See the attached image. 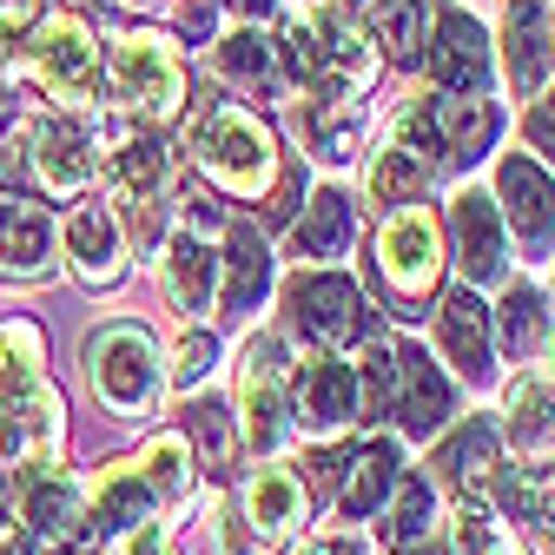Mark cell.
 <instances>
[{
    "label": "cell",
    "instance_id": "cell-1",
    "mask_svg": "<svg viewBox=\"0 0 555 555\" xmlns=\"http://www.w3.org/2000/svg\"><path fill=\"white\" fill-rule=\"evenodd\" d=\"M278 60H285V74L311 100H351V93L371 87V40L337 8L285 21V34H278Z\"/></svg>",
    "mask_w": 555,
    "mask_h": 555
},
{
    "label": "cell",
    "instance_id": "cell-2",
    "mask_svg": "<svg viewBox=\"0 0 555 555\" xmlns=\"http://www.w3.org/2000/svg\"><path fill=\"white\" fill-rule=\"evenodd\" d=\"M80 364L93 371V390L113 416H146L159 403V344L139 331V324H100L87 337Z\"/></svg>",
    "mask_w": 555,
    "mask_h": 555
},
{
    "label": "cell",
    "instance_id": "cell-3",
    "mask_svg": "<svg viewBox=\"0 0 555 555\" xmlns=\"http://www.w3.org/2000/svg\"><path fill=\"white\" fill-rule=\"evenodd\" d=\"M192 153H198L205 179L225 185L232 198H258V192L278 185V146H271L264 119H251L245 106H225V113L205 119L198 139H192Z\"/></svg>",
    "mask_w": 555,
    "mask_h": 555
},
{
    "label": "cell",
    "instance_id": "cell-4",
    "mask_svg": "<svg viewBox=\"0 0 555 555\" xmlns=\"http://www.w3.org/2000/svg\"><path fill=\"white\" fill-rule=\"evenodd\" d=\"M238 397H245V416H238V437L251 450H278L292 430V364H285V337L278 331H258L238 358Z\"/></svg>",
    "mask_w": 555,
    "mask_h": 555
},
{
    "label": "cell",
    "instance_id": "cell-5",
    "mask_svg": "<svg viewBox=\"0 0 555 555\" xmlns=\"http://www.w3.org/2000/svg\"><path fill=\"white\" fill-rule=\"evenodd\" d=\"M285 311L292 324L318 344V351H344V344L364 337V292L344 271H292L285 278Z\"/></svg>",
    "mask_w": 555,
    "mask_h": 555
},
{
    "label": "cell",
    "instance_id": "cell-6",
    "mask_svg": "<svg viewBox=\"0 0 555 555\" xmlns=\"http://www.w3.org/2000/svg\"><path fill=\"white\" fill-rule=\"evenodd\" d=\"M113 93L146 113V119H172L185 106V66L172 53V40L159 34H119L113 40Z\"/></svg>",
    "mask_w": 555,
    "mask_h": 555
},
{
    "label": "cell",
    "instance_id": "cell-7",
    "mask_svg": "<svg viewBox=\"0 0 555 555\" xmlns=\"http://www.w3.org/2000/svg\"><path fill=\"white\" fill-rule=\"evenodd\" d=\"M377 271H384V285L403 305H424L437 292V278H443V232H437V219L424 212V205H403V212L377 232Z\"/></svg>",
    "mask_w": 555,
    "mask_h": 555
},
{
    "label": "cell",
    "instance_id": "cell-8",
    "mask_svg": "<svg viewBox=\"0 0 555 555\" xmlns=\"http://www.w3.org/2000/svg\"><path fill=\"white\" fill-rule=\"evenodd\" d=\"M34 80L60 106H87L100 93V47H93V27L80 14H60V21L40 27V40H34Z\"/></svg>",
    "mask_w": 555,
    "mask_h": 555
},
{
    "label": "cell",
    "instance_id": "cell-9",
    "mask_svg": "<svg viewBox=\"0 0 555 555\" xmlns=\"http://www.w3.org/2000/svg\"><path fill=\"white\" fill-rule=\"evenodd\" d=\"M456 410V390L443 377V364L424 344H390V416L403 424V437H437Z\"/></svg>",
    "mask_w": 555,
    "mask_h": 555
},
{
    "label": "cell",
    "instance_id": "cell-10",
    "mask_svg": "<svg viewBox=\"0 0 555 555\" xmlns=\"http://www.w3.org/2000/svg\"><path fill=\"white\" fill-rule=\"evenodd\" d=\"M443 146H437V126H430V106H410L397 126H390V146L371 159V198L377 205H416V192L430 185Z\"/></svg>",
    "mask_w": 555,
    "mask_h": 555
},
{
    "label": "cell",
    "instance_id": "cell-11",
    "mask_svg": "<svg viewBox=\"0 0 555 555\" xmlns=\"http://www.w3.org/2000/svg\"><path fill=\"white\" fill-rule=\"evenodd\" d=\"M496 212H503V232L522 238L529 258H548L555 251V179L529 159V153H509L496 166Z\"/></svg>",
    "mask_w": 555,
    "mask_h": 555
},
{
    "label": "cell",
    "instance_id": "cell-12",
    "mask_svg": "<svg viewBox=\"0 0 555 555\" xmlns=\"http://www.w3.org/2000/svg\"><path fill=\"white\" fill-rule=\"evenodd\" d=\"M437 469L463 509H490L496 476H503V424L496 416H463L456 437H443V450H437Z\"/></svg>",
    "mask_w": 555,
    "mask_h": 555
},
{
    "label": "cell",
    "instance_id": "cell-13",
    "mask_svg": "<svg viewBox=\"0 0 555 555\" xmlns=\"http://www.w3.org/2000/svg\"><path fill=\"white\" fill-rule=\"evenodd\" d=\"M450 232H456V264L469 285H503L509 278V232H503V212L482 185H463L450 198Z\"/></svg>",
    "mask_w": 555,
    "mask_h": 555
},
{
    "label": "cell",
    "instance_id": "cell-14",
    "mask_svg": "<svg viewBox=\"0 0 555 555\" xmlns=\"http://www.w3.org/2000/svg\"><path fill=\"white\" fill-rule=\"evenodd\" d=\"M292 397H298V416H305L318 437L364 424V403H358V364H344V358H331V351H318V358H305V364L292 371Z\"/></svg>",
    "mask_w": 555,
    "mask_h": 555
},
{
    "label": "cell",
    "instance_id": "cell-15",
    "mask_svg": "<svg viewBox=\"0 0 555 555\" xmlns=\"http://www.w3.org/2000/svg\"><path fill=\"white\" fill-rule=\"evenodd\" d=\"M424 60L443 93H482V80H490V34H482L476 14L463 8H443L430 21V40H424Z\"/></svg>",
    "mask_w": 555,
    "mask_h": 555
},
{
    "label": "cell",
    "instance_id": "cell-16",
    "mask_svg": "<svg viewBox=\"0 0 555 555\" xmlns=\"http://www.w3.org/2000/svg\"><path fill=\"white\" fill-rule=\"evenodd\" d=\"M503 66H509V93L535 100L555 74V8L548 0H509L503 14Z\"/></svg>",
    "mask_w": 555,
    "mask_h": 555
},
{
    "label": "cell",
    "instance_id": "cell-17",
    "mask_svg": "<svg viewBox=\"0 0 555 555\" xmlns=\"http://www.w3.org/2000/svg\"><path fill=\"white\" fill-rule=\"evenodd\" d=\"M60 463V397L40 384L0 403V469H53Z\"/></svg>",
    "mask_w": 555,
    "mask_h": 555
},
{
    "label": "cell",
    "instance_id": "cell-18",
    "mask_svg": "<svg viewBox=\"0 0 555 555\" xmlns=\"http://www.w3.org/2000/svg\"><path fill=\"white\" fill-rule=\"evenodd\" d=\"M27 159H34V179L60 198H74L87 179H93V132L74 119V113H47L34 119L27 132Z\"/></svg>",
    "mask_w": 555,
    "mask_h": 555
},
{
    "label": "cell",
    "instance_id": "cell-19",
    "mask_svg": "<svg viewBox=\"0 0 555 555\" xmlns=\"http://www.w3.org/2000/svg\"><path fill=\"white\" fill-rule=\"evenodd\" d=\"M424 106H430V126H437L443 159H456V166H469V159L490 153V139H496V126H503L496 100H482V93H437V100H424Z\"/></svg>",
    "mask_w": 555,
    "mask_h": 555
},
{
    "label": "cell",
    "instance_id": "cell-20",
    "mask_svg": "<svg viewBox=\"0 0 555 555\" xmlns=\"http://www.w3.org/2000/svg\"><path fill=\"white\" fill-rule=\"evenodd\" d=\"M21 522L34 535H53V542H80V522H87V490L60 469H27V503H21Z\"/></svg>",
    "mask_w": 555,
    "mask_h": 555
},
{
    "label": "cell",
    "instance_id": "cell-21",
    "mask_svg": "<svg viewBox=\"0 0 555 555\" xmlns=\"http://www.w3.org/2000/svg\"><path fill=\"white\" fill-rule=\"evenodd\" d=\"M437 344H443V358H450L469 384L490 377V311H482L476 292H450V298H443V311H437Z\"/></svg>",
    "mask_w": 555,
    "mask_h": 555
},
{
    "label": "cell",
    "instance_id": "cell-22",
    "mask_svg": "<svg viewBox=\"0 0 555 555\" xmlns=\"http://www.w3.org/2000/svg\"><path fill=\"white\" fill-rule=\"evenodd\" d=\"M271 292V251L258 238V225H225V258H219V305L225 311H258V298Z\"/></svg>",
    "mask_w": 555,
    "mask_h": 555
},
{
    "label": "cell",
    "instance_id": "cell-23",
    "mask_svg": "<svg viewBox=\"0 0 555 555\" xmlns=\"http://www.w3.org/2000/svg\"><path fill=\"white\" fill-rule=\"evenodd\" d=\"M166 298H172V311H185V318H198V311L219 305V251L205 245L198 232H179V238L166 245Z\"/></svg>",
    "mask_w": 555,
    "mask_h": 555
},
{
    "label": "cell",
    "instance_id": "cell-24",
    "mask_svg": "<svg viewBox=\"0 0 555 555\" xmlns=\"http://www.w3.org/2000/svg\"><path fill=\"white\" fill-rule=\"evenodd\" d=\"M87 516H93V535H126L139 522H153V490H146V476H139V463H113L93 476V490H87Z\"/></svg>",
    "mask_w": 555,
    "mask_h": 555
},
{
    "label": "cell",
    "instance_id": "cell-25",
    "mask_svg": "<svg viewBox=\"0 0 555 555\" xmlns=\"http://www.w3.org/2000/svg\"><path fill=\"white\" fill-rule=\"evenodd\" d=\"M509 450L529 463L555 456V384L542 371H522L509 384Z\"/></svg>",
    "mask_w": 555,
    "mask_h": 555
},
{
    "label": "cell",
    "instance_id": "cell-26",
    "mask_svg": "<svg viewBox=\"0 0 555 555\" xmlns=\"http://www.w3.org/2000/svg\"><path fill=\"white\" fill-rule=\"evenodd\" d=\"M344 8L364 14L371 47H384L397 66H416V60H424V40H430V0H344Z\"/></svg>",
    "mask_w": 555,
    "mask_h": 555
},
{
    "label": "cell",
    "instance_id": "cell-27",
    "mask_svg": "<svg viewBox=\"0 0 555 555\" xmlns=\"http://www.w3.org/2000/svg\"><path fill=\"white\" fill-rule=\"evenodd\" d=\"M66 258L87 285H113L119 264H126V245H119V219L106 205H80L74 219H66Z\"/></svg>",
    "mask_w": 555,
    "mask_h": 555
},
{
    "label": "cell",
    "instance_id": "cell-28",
    "mask_svg": "<svg viewBox=\"0 0 555 555\" xmlns=\"http://www.w3.org/2000/svg\"><path fill=\"white\" fill-rule=\"evenodd\" d=\"M166 172H172L166 139L119 126V153H113V192H119V205H153V198H166Z\"/></svg>",
    "mask_w": 555,
    "mask_h": 555
},
{
    "label": "cell",
    "instance_id": "cell-29",
    "mask_svg": "<svg viewBox=\"0 0 555 555\" xmlns=\"http://www.w3.org/2000/svg\"><path fill=\"white\" fill-rule=\"evenodd\" d=\"M397 476H403V456H397V443H390V437L364 443V450L351 456V476H344V490H337V509L351 516V522L377 516V509L390 503V490H397Z\"/></svg>",
    "mask_w": 555,
    "mask_h": 555
},
{
    "label": "cell",
    "instance_id": "cell-30",
    "mask_svg": "<svg viewBox=\"0 0 555 555\" xmlns=\"http://www.w3.org/2000/svg\"><path fill=\"white\" fill-rule=\"evenodd\" d=\"M238 516L251 522V535H292L305 522V482L292 469H258L245 482V503Z\"/></svg>",
    "mask_w": 555,
    "mask_h": 555
},
{
    "label": "cell",
    "instance_id": "cell-31",
    "mask_svg": "<svg viewBox=\"0 0 555 555\" xmlns=\"http://www.w3.org/2000/svg\"><path fill=\"white\" fill-rule=\"evenodd\" d=\"M351 232H358V205L337 185H318L311 205H305V219H298V251L305 258H344L351 251Z\"/></svg>",
    "mask_w": 555,
    "mask_h": 555
},
{
    "label": "cell",
    "instance_id": "cell-32",
    "mask_svg": "<svg viewBox=\"0 0 555 555\" xmlns=\"http://www.w3.org/2000/svg\"><path fill=\"white\" fill-rule=\"evenodd\" d=\"M390 542L397 555H424L437 548V496H430V482L424 476H397V490H390Z\"/></svg>",
    "mask_w": 555,
    "mask_h": 555
},
{
    "label": "cell",
    "instance_id": "cell-33",
    "mask_svg": "<svg viewBox=\"0 0 555 555\" xmlns=\"http://www.w3.org/2000/svg\"><path fill=\"white\" fill-rule=\"evenodd\" d=\"M40 364H47V337L27 318L0 324V403H14L27 390H40Z\"/></svg>",
    "mask_w": 555,
    "mask_h": 555
},
{
    "label": "cell",
    "instance_id": "cell-34",
    "mask_svg": "<svg viewBox=\"0 0 555 555\" xmlns=\"http://www.w3.org/2000/svg\"><path fill=\"white\" fill-rule=\"evenodd\" d=\"M358 132H364V106L358 100H311L305 106V139H311V153L344 166L358 153Z\"/></svg>",
    "mask_w": 555,
    "mask_h": 555
},
{
    "label": "cell",
    "instance_id": "cell-35",
    "mask_svg": "<svg viewBox=\"0 0 555 555\" xmlns=\"http://www.w3.org/2000/svg\"><path fill=\"white\" fill-rule=\"evenodd\" d=\"M53 264V225L34 212H8V225H0V271L8 278H47Z\"/></svg>",
    "mask_w": 555,
    "mask_h": 555
},
{
    "label": "cell",
    "instance_id": "cell-36",
    "mask_svg": "<svg viewBox=\"0 0 555 555\" xmlns=\"http://www.w3.org/2000/svg\"><path fill=\"white\" fill-rule=\"evenodd\" d=\"M185 424H192V443H198V469L232 476V463H238V416L219 397H198L185 410Z\"/></svg>",
    "mask_w": 555,
    "mask_h": 555
},
{
    "label": "cell",
    "instance_id": "cell-37",
    "mask_svg": "<svg viewBox=\"0 0 555 555\" xmlns=\"http://www.w3.org/2000/svg\"><path fill=\"white\" fill-rule=\"evenodd\" d=\"M496 331H503V351L509 358H529L535 344L548 337V298L516 278V285L503 292V305H496Z\"/></svg>",
    "mask_w": 555,
    "mask_h": 555
},
{
    "label": "cell",
    "instance_id": "cell-38",
    "mask_svg": "<svg viewBox=\"0 0 555 555\" xmlns=\"http://www.w3.org/2000/svg\"><path fill=\"white\" fill-rule=\"evenodd\" d=\"M192 443L185 437H153L146 443V456H139V476H146V490H153V503H185L192 496Z\"/></svg>",
    "mask_w": 555,
    "mask_h": 555
},
{
    "label": "cell",
    "instance_id": "cell-39",
    "mask_svg": "<svg viewBox=\"0 0 555 555\" xmlns=\"http://www.w3.org/2000/svg\"><path fill=\"white\" fill-rule=\"evenodd\" d=\"M271 60H278V47L264 40V34H232V40H219V66L232 80H271Z\"/></svg>",
    "mask_w": 555,
    "mask_h": 555
},
{
    "label": "cell",
    "instance_id": "cell-40",
    "mask_svg": "<svg viewBox=\"0 0 555 555\" xmlns=\"http://www.w3.org/2000/svg\"><path fill=\"white\" fill-rule=\"evenodd\" d=\"M450 548H456V555H522V548L490 522V509H463L456 529H450Z\"/></svg>",
    "mask_w": 555,
    "mask_h": 555
},
{
    "label": "cell",
    "instance_id": "cell-41",
    "mask_svg": "<svg viewBox=\"0 0 555 555\" xmlns=\"http://www.w3.org/2000/svg\"><path fill=\"white\" fill-rule=\"evenodd\" d=\"M358 403H364V416H390V344H364Z\"/></svg>",
    "mask_w": 555,
    "mask_h": 555
},
{
    "label": "cell",
    "instance_id": "cell-42",
    "mask_svg": "<svg viewBox=\"0 0 555 555\" xmlns=\"http://www.w3.org/2000/svg\"><path fill=\"white\" fill-rule=\"evenodd\" d=\"M212 358H219L212 331H185V337L172 344V384H179V390H192L205 371H212Z\"/></svg>",
    "mask_w": 555,
    "mask_h": 555
},
{
    "label": "cell",
    "instance_id": "cell-43",
    "mask_svg": "<svg viewBox=\"0 0 555 555\" xmlns=\"http://www.w3.org/2000/svg\"><path fill=\"white\" fill-rule=\"evenodd\" d=\"M522 139H529L542 159H555V87L535 93V106H529V119H522Z\"/></svg>",
    "mask_w": 555,
    "mask_h": 555
},
{
    "label": "cell",
    "instance_id": "cell-44",
    "mask_svg": "<svg viewBox=\"0 0 555 555\" xmlns=\"http://www.w3.org/2000/svg\"><path fill=\"white\" fill-rule=\"evenodd\" d=\"M34 21H40V0H0V53L21 34H34Z\"/></svg>",
    "mask_w": 555,
    "mask_h": 555
},
{
    "label": "cell",
    "instance_id": "cell-45",
    "mask_svg": "<svg viewBox=\"0 0 555 555\" xmlns=\"http://www.w3.org/2000/svg\"><path fill=\"white\" fill-rule=\"evenodd\" d=\"M106 555H172V542H166V529H159V522H139V529H126Z\"/></svg>",
    "mask_w": 555,
    "mask_h": 555
},
{
    "label": "cell",
    "instance_id": "cell-46",
    "mask_svg": "<svg viewBox=\"0 0 555 555\" xmlns=\"http://www.w3.org/2000/svg\"><path fill=\"white\" fill-rule=\"evenodd\" d=\"M34 179V159H27V146L21 139H0V192H21Z\"/></svg>",
    "mask_w": 555,
    "mask_h": 555
},
{
    "label": "cell",
    "instance_id": "cell-47",
    "mask_svg": "<svg viewBox=\"0 0 555 555\" xmlns=\"http://www.w3.org/2000/svg\"><path fill=\"white\" fill-rule=\"evenodd\" d=\"M292 555H364V542H358L351 529H337V535H311V542H298Z\"/></svg>",
    "mask_w": 555,
    "mask_h": 555
},
{
    "label": "cell",
    "instance_id": "cell-48",
    "mask_svg": "<svg viewBox=\"0 0 555 555\" xmlns=\"http://www.w3.org/2000/svg\"><path fill=\"white\" fill-rule=\"evenodd\" d=\"M529 522H535V542H542V555H555V496H542V509H535Z\"/></svg>",
    "mask_w": 555,
    "mask_h": 555
},
{
    "label": "cell",
    "instance_id": "cell-49",
    "mask_svg": "<svg viewBox=\"0 0 555 555\" xmlns=\"http://www.w3.org/2000/svg\"><path fill=\"white\" fill-rule=\"evenodd\" d=\"M225 8H232V14H245V21H264L278 0H225Z\"/></svg>",
    "mask_w": 555,
    "mask_h": 555
},
{
    "label": "cell",
    "instance_id": "cell-50",
    "mask_svg": "<svg viewBox=\"0 0 555 555\" xmlns=\"http://www.w3.org/2000/svg\"><path fill=\"white\" fill-rule=\"evenodd\" d=\"M0 555H40L34 535H0Z\"/></svg>",
    "mask_w": 555,
    "mask_h": 555
},
{
    "label": "cell",
    "instance_id": "cell-51",
    "mask_svg": "<svg viewBox=\"0 0 555 555\" xmlns=\"http://www.w3.org/2000/svg\"><path fill=\"white\" fill-rule=\"evenodd\" d=\"M0 225H8V205H0Z\"/></svg>",
    "mask_w": 555,
    "mask_h": 555
},
{
    "label": "cell",
    "instance_id": "cell-52",
    "mask_svg": "<svg viewBox=\"0 0 555 555\" xmlns=\"http://www.w3.org/2000/svg\"><path fill=\"white\" fill-rule=\"evenodd\" d=\"M548 351H555V331H548Z\"/></svg>",
    "mask_w": 555,
    "mask_h": 555
}]
</instances>
